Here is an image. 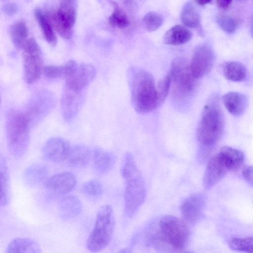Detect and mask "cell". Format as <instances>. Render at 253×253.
Listing matches in <instances>:
<instances>
[{
	"label": "cell",
	"mask_w": 253,
	"mask_h": 253,
	"mask_svg": "<svg viewBox=\"0 0 253 253\" xmlns=\"http://www.w3.org/2000/svg\"><path fill=\"white\" fill-rule=\"evenodd\" d=\"M170 86V79L168 75L164 77L158 82L156 87L157 101L159 106L164 102L169 94Z\"/></svg>",
	"instance_id": "d6a6232c"
},
{
	"label": "cell",
	"mask_w": 253,
	"mask_h": 253,
	"mask_svg": "<svg viewBox=\"0 0 253 253\" xmlns=\"http://www.w3.org/2000/svg\"><path fill=\"white\" fill-rule=\"evenodd\" d=\"M22 48L25 80L31 84L39 79L43 71L42 54L39 44L33 38L27 40Z\"/></svg>",
	"instance_id": "9c48e42d"
},
{
	"label": "cell",
	"mask_w": 253,
	"mask_h": 253,
	"mask_svg": "<svg viewBox=\"0 0 253 253\" xmlns=\"http://www.w3.org/2000/svg\"><path fill=\"white\" fill-rule=\"evenodd\" d=\"M82 191L86 196L96 199L102 195L103 187L99 181L92 179L86 181L83 184Z\"/></svg>",
	"instance_id": "f546056e"
},
{
	"label": "cell",
	"mask_w": 253,
	"mask_h": 253,
	"mask_svg": "<svg viewBox=\"0 0 253 253\" xmlns=\"http://www.w3.org/2000/svg\"><path fill=\"white\" fill-rule=\"evenodd\" d=\"M95 69L88 64H78L65 77V93L83 97L82 91L94 79Z\"/></svg>",
	"instance_id": "30bf717a"
},
{
	"label": "cell",
	"mask_w": 253,
	"mask_h": 253,
	"mask_svg": "<svg viewBox=\"0 0 253 253\" xmlns=\"http://www.w3.org/2000/svg\"><path fill=\"white\" fill-rule=\"evenodd\" d=\"M206 204V198L202 193H195L187 198L180 206L181 213L187 221L193 222L202 215Z\"/></svg>",
	"instance_id": "9a60e30c"
},
{
	"label": "cell",
	"mask_w": 253,
	"mask_h": 253,
	"mask_svg": "<svg viewBox=\"0 0 253 253\" xmlns=\"http://www.w3.org/2000/svg\"><path fill=\"white\" fill-rule=\"evenodd\" d=\"M9 175L5 157L0 154V207L5 206L8 201Z\"/></svg>",
	"instance_id": "4316f807"
},
{
	"label": "cell",
	"mask_w": 253,
	"mask_h": 253,
	"mask_svg": "<svg viewBox=\"0 0 253 253\" xmlns=\"http://www.w3.org/2000/svg\"><path fill=\"white\" fill-rule=\"evenodd\" d=\"M218 153L225 163L229 171H236L241 168L245 162L243 152L229 146L221 147Z\"/></svg>",
	"instance_id": "44dd1931"
},
{
	"label": "cell",
	"mask_w": 253,
	"mask_h": 253,
	"mask_svg": "<svg viewBox=\"0 0 253 253\" xmlns=\"http://www.w3.org/2000/svg\"><path fill=\"white\" fill-rule=\"evenodd\" d=\"M3 9L7 15L11 16L17 12L18 7L15 3H8L3 6Z\"/></svg>",
	"instance_id": "8d00e7d4"
},
{
	"label": "cell",
	"mask_w": 253,
	"mask_h": 253,
	"mask_svg": "<svg viewBox=\"0 0 253 253\" xmlns=\"http://www.w3.org/2000/svg\"><path fill=\"white\" fill-rule=\"evenodd\" d=\"M115 225L112 207L104 205L99 209L94 226L88 237L87 248L91 253H98L104 250L110 243Z\"/></svg>",
	"instance_id": "8992f818"
},
{
	"label": "cell",
	"mask_w": 253,
	"mask_h": 253,
	"mask_svg": "<svg viewBox=\"0 0 253 253\" xmlns=\"http://www.w3.org/2000/svg\"><path fill=\"white\" fill-rule=\"evenodd\" d=\"M47 167L42 164H34L28 167L23 173L25 183L29 187H36L44 185L48 177Z\"/></svg>",
	"instance_id": "ac0fdd59"
},
{
	"label": "cell",
	"mask_w": 253,
	"mask_h": 253,
	"mask_svg": "<svg viewBox=\"0 0 253 253\" xmlns=\"http://www.w3.org/2000/svg\"></svg>",
	"instance_id": "b9f144b4"
},
{
	"label": "cell",
	"mask_w": 253,
	"mask_h": 253,
	"mask_svg": "<svg viewBox=\"0 0 253 253\" xmlns=\"http://www.w3.org/2000/svg\"><path fill=\"white\" fill-rule=\"evenodd\" d=\"M223 71L225 77L233 82H243L247 77L246 68L239 62L231 61L226 62L223 66Z\"/></svg>",
	"instance_id": "d4e9b609"
},
{
	"label": "cell",
	"mask_w": 253,
	"mask_h": 253,
	"mask_svg": "<svg viewBox=\"0 0 253 253\" xmlns=\"http://www.w3.org/2000/svg\"><path fill=\"white\" fill-rule=\"evenodd\" d=\"M91 157V151L87 146L76 144L70 147L66 160L69 166L82 168L88 165Z\"/></svg>",
	"instance_id": "d6986e66"
},
{
	"label": "cell",
	"mask_w": 253,
	"mask_h": 253,
	"mask_svg": "<svg viewBox=\"0 0 253 253\" xmlns=\"http://www.w3.org/2000/svg\"><path fill=\"white\" fill-rule=\"evenodd\" d=\"M180 20L186 27L192 29L201 28L200 12L194 1H188L183 6Z\"/></svg>",
	"instance_id": "603a6c76"
},
{
	"label": "cell",
	"mask_w": 253,
	"mask_h": 253,
	"mask_svg": "<svg viewBox=\"0 0 253 253\" xmlns=\"http://www.w3.org/2000/svg\"><path fill=\"white\" fill-rule=\"evenodd\" d=\"M189 237V231L185 223L177 217L168 215L160 221L153 242L160 251H180L186 246Z\"/></svg>",
	"instance_id": "277c9868"
},
{
	"label": "cell",
	"mask_w": 253,
	"mask_h": 253,
	"mask_svg": "<svg viewBox=\"0 0 253 253\" xmlns=\"http://www.w3.org/2000/svg\"><path fill=\"white\" fill-rule=\"evenodd\" d=\"M121 172L125 182L124 212L127 217L132 218L144 202L146 190L143 175L130 152L125 154Z\"/></svg>",
	"instance_id": "7a4b0ae2"
},
{
	"label": "cell",
	"mask_w": 253,
	"mask_h": 253,
	"mask_svg": "<svg viewBox=\"0 0 253 253\" xmlns=\"http://www.w3.org/2000/svg\"><path fill=\"white\" fill-rule=\"evenodd\" d=\"M229 172L221 156L215 153L209 160L203 176L204 186L210 189L221 181Z\"/></svg>",
	"instance_id": "7c38bea8"
},
{
	"label": "cell",
	"mask_w": 253,
	"mask_h": 253,
	"mask_svg": "<svg viewBox=\"0 0 253 253\" xmlns=\"http://www.w3.org/2000/svg\"><path fill=\"white\" fill-rule=\"evenodd\" d=\"M224 116L218 98L211 97L204 106L196 137L202 158H206L220 139L224 129Z\"/></svg>",
	"instance_id": "6da1fadb"
},
{
	"label": "cell",
	"mask_w": 253,
	"mask_h": 253,
	"mask_svg": "<svg viewBox=\"0 0 253 253\" xmlns=\"http://www.w3.org/2000/svg\"><path fill=\"white\" fill-rule=\"evenodd\" d=\"M118 253H132V251L129 248H124L120 250Z\"/></svg>",
	"instance_id": "ab89813d"
},
{
	"label": "cell",
	"mask_w": 253,
	"mask_h": 253,
	"mask_svg": "<svg viewBox=\"0 0 253 253\" xmlns=\"http://www.w3.org/2000/svg\"><path fill=\"white\" fill-rule=\"evenodd\" d=\"M76 183V178L73 173L64 171L48 177L43 185L50 192L61 195L72 191Z\"/></svg>",
	"instance_id": "4fadbf2b"
},
{
	"label": "cell",
	"mask_w": 253,
	"mask_h": 253,
	"mask_svg": "<svg viewBox=\"0 0 253 253\" xmlns=\"http://www.w3.org/2000/svg\"><path fill=\"white\" fill-rule=\"evenodd\" d=\"M45 76L50 79H55L64 76V67L63 66L48 65L43 68Z\"/></svg>",
	"instance_id": "e575fe53"
},
{
	"label": "cell",
	"mask_w": 253,
	"mask_h": 253,
	"mask_svg": "<svg viewBox=\"0 0 253 253\" xmlns=\"http://www.w3.org/2000/svg\"><path fill=\"white\" fill-rule=\"evenodd\" d=\"M169 75L172 85V94L177 102L186 101L196 88V79L193 76L189 63L183 57H178L171 63Z\"/></svg>",
	"instance_id": "52a82bcc"
},
{
	"label": "cell",
	"mask_w": 253,
	"mask_h": 253,
	"mask_svg": "<svg viewBox=\"0 0 253 253\" xmlns=\"http://www.w3.org/2000/svg\"><path fill=\"white\" fill-rule=\"evenodd\" d=\"M214 54L211 46L208 43L198 45L194 49L190 65L191 73L196 79L203 77L211 70Z\"/></svg>",
	"instance_id": "8fae6325"
},
{
	"label": "cell",
	"mask_w": 253,
	"mask_h": 253,
	"mask_svg": "<svg viewBox=\"0 0 253 253\" xmlns=\"http://www.w3.org/2000/svg\"><path fill=\"white\" fill-rule=\"evenodd\" d=\"M242 174L244 180L252 186L253 185V167L247 165L242 169Z\"/></svg>",
	"instance_id": "d590c367"
},
{
	"label": "cell",
	"mask_w": 253,
	"mask_h": 253,
	"mask_svg": "<svg viewBox=\"0 0 253 253\" xmlns=\"http://www.w3.org/2000/svg\"><path fill=\"white\" fill-rule=\"evenodd\" d=\"M222 101L228 112L235 117L243 115L249 104L248 99L245 94L233 91L223 95Z\"/></svg>",
	"instance_id": "2e32d148"
},
{
	"label": "cell",
	"mask_w": 253,
	"mask_h": 253,
	"mask_svg": "<svg viewBox=\"0 0 253 253\" xmlns=\"http://www.w3.org/2000/svg\"><path fill=\"white\" fill-rule=\"evenodd\" d=\"M192 37V34L188 29L185 26L176 25L165 33L163 41L166 44L179 45L188 42Z\"/></svg>",
	"instance_id": "7402d4cb"
},
{
	"label": "cell",
	"mask_w": 253,
	"mask_h": 253,
	"mask_svg": "<svg viewBox=\"0 0 253 253\" xmlns=\"http://www.w3.org/2000/svg\"><path fill=\"white\" fill-rule=\"evenodd\" d=\"M71 146L66 139L53 137L48 139L42 147V154L47 160L60 163L66 160Z\"/></svg>",
	"instance_id": "5bb4252c"
},
{
	"label": "cell",
	"mask_w": 253,
	"mask_h": 253,
	"mask_svg": "<svg viewBox=\"0 0 253 253\" xmlns=\"http://www.w3.org/2000/svg\"><path fill=\"white\" fill-rule=\"evenodd\" d=\"M230 248L235 251L253 253V239L252 237L233 238L229 242Z\"/></svg>",
	"instance_id": "4dcf8cb0"
},
{
	"label": "cell",
	"mask_w": 253,
	"mask_h": 253,
	"mask_svg": "<svg viewBox=\"0 0 253 253\" xmlns=\"http://www.w3.org/2000/svg\"><path fill=\"white\" fill-rule=\"evenodd\" d=\"M142 20L145 28L152 32L157 30L163 24L164 18L158 12L150 11L144 16Z\"/></svg>",
	"instance_id": "1f68e13d"
},
{
	"label": "cell",
	"mask_w": 253,
	"mask_h": 253,
	"mask_svg": "<svg viewBox=\"0 0 253 253\" xmlns=\"http://www.w3.org/2000/svg\"><path fill=\"white\" fill-rule=\"evenodd\" d=\"M31 127L23 112L12 110L6 123L8 148L15 157H20L27 152L30 142Z\"/></svg>",
	"instance_id": "5b68a950"
},
{
	"label": "cell",
	"mask_w": 253,
	"mask_h": 253,
	"mask_svg": "<svg viewBox=\"0 0 253 253\" xmlns=\"http://www.w3.org/2000/svg\"><path fill=\"white\" fill-rule=\"evenodd\" d=\"M59 210L61 217L64 220H69L81 213L82 203L76 196L65 195L59 201Z\"/></svg>",
	"instance_id": "ffe728a7"
},
{
	"label": "cell",
	"mask_w": 253,
	"mask_h": 253,
	"mask_svg": "<svg viewBox=\"0 0 253 253\" xmlns=\"http://www.w3.org/2000/svg\"><path fill=\"white\" fill-rule=\"evenodd\" d=\"M217 22L221 29L228 33H233L238 27L237 20L230 15H220L218 16Z\"/></svg>",
	"instance_id": "836d02e7"
},
{
	"label": "cell",
	"mask_w": 253,
	"mask_h": 253,
	"mask_svg": "<svg viewBox=\"0 0 253 253\" xmlns=\"http://www.w3.org/2000/svg\"><path fill=\"white\" fill-rule=\"evenodd\" d=\"M113 7V11L108 18L110 24L114 27L124 29L129 25L128 18L119 5L115 1H110Z\"/></svg>",
	"instance_id": "f1b7e54d"
},
{
	"label": "cell",
	"mask_w": 253,
	"mask_h": 253,
	"mask_svg": "<svg viewBox=\"0 0 253 253\" xmlns=\"http://www.w3.org/2000/svg\"><path fill=\"white\" fill-rule=\"evenodd\" d=\"M127 80L131 104L136 112L145 114L159 107L154 78L149 72L138 67H130Z\"/></svg>",
	"instance_id": "3957f363"
},
{
	"label": "cell",
	"mask_w": 253,
	"mask_h": 253,
	"mask_svg": "<svg viewBox=\"0 0 253 253\" xmlns=\"http://www.w3.org/2000/svg\"><path fill=\"white\" fill-rule=\"evenodd\" d=\"M6 253H42L39 245L27 238H17L8 245Z\"/></svg>",
	"instance_id": "cb8c5ba5"
},
{
	"label": "cell",
	"mask_w": 253,
	"mask_h": 253,
	"mask_svg": "<svg viewBox=\"0 0 253 253\" xmlns=\"http://www.w3.org/2000/svg\"><path fill=\"white\" fill-rule=\"evenodd\" d=\"M77 1L73 0L60 1L56 10L45 13L53 28L64 39L73 36V27L77 17Z\"/></svg>",
	"instance_id": "ba28073f"
},
{
	"label": "cell",
	"mask_w": 253,
	"mask_h": 253,
	"mask_svg": "<svg viewBox=\"0 0 253 253\" xmlns=\"http://www.w3.org/2000/svg\"><path fill=\"white\" fill-rule=\"evenodd\" d=\"M216 2L219 8L222 9H226L230 6V5L232 4V1L217 0L216 1Z\"/></svg>",
	"instance_id": "74e56055"
},
{
	"label": "cell",
	"mask_w": 253,
	"mask_h": 253,
	"mask_svg": "<svg viewBox=\"0 0 253 253\" xmlns=\"http://www.w3.org/2000/svg\"><path fill=\"white\" fill-rule=\"evenodd\" d=\"M10 34L15 46L18 49L23 48L28 36L26 24L23 21L16 22L11 27Z\"/></svg>",
	"instance_id": "83f0119b"
},
{
	"label": "cell",
	"mask_w": 253,
	"mask_h": 253,
	"mask_svg": "<svg viewBox=\"0 0 253 253\" xmlns=\"http://www.w3.org/2000/svg\"><path fill=\"white\" fill-rule=\"evenodd\" d=\"M190 253V252H186V253Z\"/></svg>",
	"instance_id": "60d3db41"
},
{
	"label": "cell",
	"mask_w": 253,
	"mask_h": 253,
	"mask_svg": "<svg viewBox=\"0 0 253 253\" xmlns=\"http://www.w3.org/2000/svg\"><path fill=\"white\" fill-rule=\"evenodd\" d=\"M195 2L200 5L204 6L210 3L211 2V0H196Z\"/></svg>",
	"instance_id": "f35d334b"
},
{
	"label": "cell",
	"mask_w": 253,
	"mask_h": 253,
	"mask_svg": "<svg viewBox=\"0 0 253 253\" xmlns=\"http://www.w3.org/2000/svg\"><path fill=\"white\" fill-rule=\"evenodd\" d=\"M35 15L46 42L52 46L55 45L57 41L56 36L45 14L37 8L35 10Z\"/></svg>",
	"instance_id": "484cf974"
},
{
	"label": "cell",
	"mask_w": 253,
	"mask_h": 253,
	"mask_svg": "<svg viewBox=\"0 0 253 253\" xmlns=\"http://www.w3.org/2000/svg\"><path fill=\"white\" fill-rule=\"evenodd\" d=\"M93 168L100 174H105L114 167L116 156L111 152L100 147H96L92 154Z\"/></svg>",
	"instance_id": "e0dca14e"
}]
</instances>
